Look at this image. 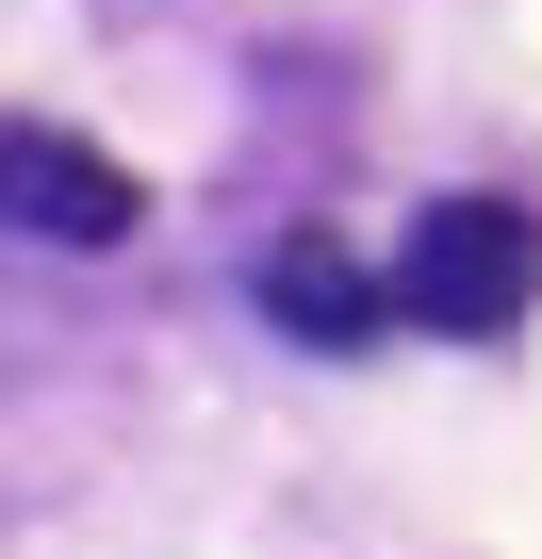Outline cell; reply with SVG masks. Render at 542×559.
I'll return each mask as SVG.
<instances>
[{"instance_id": "6da1fadb", "label": "cell", "mask_w": 542, "mask_h": 559, "mask_svg": "<svg viewBox=\"0 0 542 559\" xmlns=\"http://www.w3.org/2000/svg\"><path fill=\"white\" fill-rule=\"evenodd\" d=\"M526 297H542V230H526L509 198H427L411 247H395V280H378V313H411V330H444V346L526 330Z\"/></svg>"}, {"instance_id": "7a4b0ae2", "label": "cell", "mask_w": 542, "mask_h": 559, "mask_svg": "<svg viewBox=\"0 0 542 559\" xmlns=\"http://www.w3.org/2000/svg\"><path fill=\"white\" fill-rule=\"evenodd\" d=\"M148 198H132V165L116 148H83V132H0V230H50V247H116Z\"/></svg>"}, {"instance_id": "3957f363", "label": "cell", "mask_w": 542, "mask_h": 559, "mask_svg": "<svg viewBox=\"0 0 542 559\" xmlns=\"http://www.w3.org/2000/svg\"><path fill=\"white\" fill-rule=\"evenodd\" d=\"M263 313H280L297 346H362V330H378V280H362L329 230H280V247H263Z\"/></svg>"}]
</instances>
